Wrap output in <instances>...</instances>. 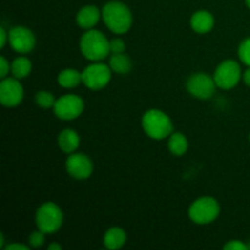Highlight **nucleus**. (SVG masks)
Instances as JSON below:
<instances>
[{"label":"nucleus","mask_w":250,"mask_h":250,"mask_svg":"<svg viewBox=\"0 0 250 250\" xmlns=\"http://www.w3.org/2000/svg\"><path fill=\"white\" fill-rule=\"evenodd\" d=\"M80 48L87 60L102 61L107 58L110 53V42L104 33L97 29H88L80 41Z\"/></svg>","instance_id":"2"},{"label":"nucleus","mask_w":250,"mask_h":250,"mask_svg":"<svg viewBox=\"0 0 250 250\" xmlns=\"http://www.w3.org/2000/svg\"><path fill=\"white\" fill-rule=\"evenodd\" d=\"M249 141H250V134H249Z\"/></svg>","instance_id":"32"},{"label":"nucleus","mask_w":250,"mask_h":250,"mask_svg":"<svg viewBox=\"0 0 250 250\" xmlns=\"http://www.w3.org/2000/svg\"><path fill=\"white\" fill-rule=\"evenodd\" d=\"M242 77V70L238 62L225 60L216 67L214 73L215 83L221 89H232L238 84Z\"/></svg>","instance_id":"8"},{"label":"nucleus","mask_w":250,"mask_h":250,"mask_svg":"<svg viewBox=\"0 0 250 250\" xmlns=\"http://www.w3.org/2000/svg\"><path fill=\"white\" fill-rule=\"evenodd\" d=\"M127 241L126 232L121 227H111L104 234V246L110 250H116L122 248Z\"/></svg>","instance_id":"16"},{"label":"nucleus","mask_w":250,"mask_h":250,"mask_svg":"<svg viewBox=\"0 0 250 250\" xmlns=\"http://www.w3.org/2000/svg\"><path fill=\"white\" fill-rule=\"evenodd\" d=\"M32 71V62L26 56H19L11 63V73L17 80L26 78Z\"/></svg>","instance_id":"20"},{"label":"nucleus","mask_w":250,"mask_h":250,"mask_svg":"<svg viewBox=\"0 0 250 250\" xmlns=\"http://www.w3.org/2000/svg\"><path fill=\"white\" fill-rule=\"evenodd\" d=\"M109 66L112 72L119 75H127L132 70V60L125 53L112 54L109 60Z\"/></svg>","instance_id":"18"},{"label":"nucleus","mask_w":250,"mask_h":250,"mask_svg":"<svg viewBox=\"0 0 250 250\" xmlns=\"http://www.w3.org/2000/svg\"><path fill=\"white\" fill-rule=\"evenodd\" d=\"M188 93L197 99H209L215 94L216 83H215L214 76H209L208 73L198 72L193 73L186 83Z\"/></svg>","instance_id":"9"},{"label":"nucleus","mask_w":250,"mask_h":250,"mask_svg":"<svg viewBox=\"0 0 250 250\" xmlns=\"http://www.w3.org/2000/svg\"><path fill=\"white\" fill-rule=\"evenodd\" d=\"M34 100H36V104L39 107H42V109H50V107H54L56 102L54 95L50 92H46V90H41V92L37 93L36 97H34Z\"/></svg>","instance_id":"21"},{"label":"nucleus","mask_w":250,"mask_h":250,"mask_svg":"<svg viewBox=\"0 0 250 250\" xmlns=\"http://www.w3.org/2000/svg\"><path fill=\"white\" fill-rule=\"evenodd\" d=\"M54 114L63 121H71L82 115L84 110V102L75 94H66L56 99L54 105Z\"/></svg>","instance_id":"7"},{"label":"nucleus","mask_w":250,"mask_h":250,"mask_svg":"<svg viewBox=\"0 0 250 250\" xmlns=\"http://www.w3.org/2000/svg\"><path fill=\"white\" fill-rule=\"evenodd\" d=\"M5 249L6 250H28V247L27 246H23V244H19V243H12V244H9V246L5 247Z\"/></svg>","instance_id":"28"},{"label":"nucleus","mask_w":250,"mask_h":250,"mask_svg":"<svg viewBox=\"0 0 250 250\" xmlns=\"http://www.w3.org/2000/svg\"><path fill=\"white\" fill-rule=\"evenodd\" d=\"M215 19L209 11L200 10V11L194 12L190 19V27L194 32L200 34L208 33L214 28Z\"/></svg>","instance_id":"14"},{"label":"nucleus","mask_w":250,"mask_h":250,"mask_svg":"<svg viewBox=\"0 0 250 250\" xmlns=\"http://www.w3.org/2000/svg\"><path fill=\"white\" fill-rule=\"evenodd\" d=\"M126 50V44L121 38H114L110 41V53L120 54L125 53Z\"/></svg>","instance_id":"24"},{"label":"nucleus","mask_w":250,"mask_h":250,"mask_svg":"<svg viewBox=\"0 0 250 250\" xmlns=\"http://www.w3.org/2000/svg\"><path fill=\"white\" fill-rule=\"evenodd\" d=\"M100 16L102 14L95 5H85L77 12L76 22L81 28L92 29L99 22Z\"/></svg>","instance_id":"13"},{"label":"nucleus","mask_w":250,"mask_h":250,"mask_svg":"<svg viewBox=\"0 0 250 250\" xmlns=\"http://www.w3.org/2000/svg\"><path fill=\"white\" fill-rule=\"evenodd\" d=\"M243 80H244V83H246L248 87H250V67L246 71V72H244Z\"/></svg>","instance_id":"29"},{"label":"nucleus","mask_w":250,"mask_h":250,"mask_svg":"<svg viewBox=\"0 0 250 250\" xmlns=\"http://www.w3.org/2000/svg\"><path fill=\"white\" fill-rule=\"evenodd\" d=\"M63 215L60 208L53 202H46L36 212V225L45 234L56 233L61 229Z\"/></svg>","instance_id":"4"},{"label":"nucleus","mask_w":250,"mask_h":250,"mask_svg":"<svg viewBox=\"0 0 250 250\" xmlns=\"http://www.w3.org/2000/svg\"><path fill=\"white\" fill-rule=\"evenodd\" d=\"M238 56L242 62L250 67V38L244 39L238 48Z\"/></svg>","instance_id":"22"},{"label":"nucleus","mask_w":250,"mask_h":250,"mask_svg":"<svg viewBox=\"0 0 250 250\" xmlns=\"http://www.w3.org/2000/svg\"><path fill=\"white\" fill-rule=\"evenodd\" d=\"M81 82H82V72H78L75 68H66L58 76V83L66 89L76 88Z\"/></svg>","instance_id":"19"},{"label":"nucleus","mask_w":250,"mask_h":250,"mask_svg":"<svg viewBox=\"0 0 250 250\" xmlns=\"http://www.w3.org/2000/svg\"><path fill=\"white\" fill-rule=\"evenodd\" d=\"M102 17L107 28L115 34L128 32L133 22L131 10L121 1H110L105 4L102 10Z\"/></svg>","instance_id":"1"},{"label":"nucleus","mask_w":250,"mask_h":250,"mask_svg":"<svg viewBox=\"0 0 250 250\" xmlns=\"http://www.w3.org/2000/svg\"><path fill=\"white\" fill-rule=\"evenodd\" d=\"M142 127L146 136L156 141L167 138L173 132V125L170 117L158 109H151L144 112L142 117Z\"/></svg>","instance_id":"3"},{"label":"nucleus","mask_w":250,"mask_h":250,"mask_svg":"<svg viewBox=\"0 0 250 250\" xmlns=\"http://www.w3.org/2000/svg\"><path fill=\"white\" fill-rule=\"evenodd\" d=\"M220 211V204L215 198L202 197L192 203L188 215L194 224L209 225L219 217Z\"/></svg>","instance_id":"5"},{"label":"nucleus","mask_w":250,"mask_h":250,"mask_svg":"<svg viewBox=\"0 0 250 250\" xmlns=\"http://www.w3.org/2000/svg\"><path fill=\"white\" fill-rule=\"evenodd\" d=\"M246 2H247V5H248V7L250 9V0H246Z\"/></svg>","instance_id":"31"},{"label":"nucleus","mask_w":250,"mask_h":250,"mask_svg":"<svg viewBox=\"0 0 250 250\" xmlns=\"http://www.w3.org/2000/svg\"><path fill=\"white\" fill-rule=\"evenodd\" d=\"M28 242L29 246H31L32 248H39V247L43 246L44 242H45V233H44L43 231H41V229L32 232L31 236H29L28 238Z\"/></svg>","instance_id":"23"},{"label":"nucleus","mask_w":250,"mask_h":250,"mask_svg":"<svg viewBox=\"0 0 250 250\" xmlns=\"http://www.w3.org/2000/svg\"><path fill=\"white\" fill-rule=\"evenodd\" d=\"M66 171L71 177L75 180H87L92 176L94 166L92 160L87 155L81 153L68 154V158L66 160Z\"/></svg>","instance_id":"10"},{"label":"nucleus","mask_w":250,"mask_h":250,"mask_svg":"<svg viewBox=\"0 0 250 250\" xmlns=\"http://www.w3.org/2000/svg\"><path fill=\"white\" fill-rule=\"evenodd\" d=\"M80 136L75 129L66 128L59 133L58 146L65 154H72L80 146Z\"/></svg>","instance_id":"15"},{"label":"nucleus","mask_w":250,"mask_h":250,"mask_svg":"<svg viewBox=\"0 0 250 250\" xmlns=\"http://www.w3.org/2000/svg\"><path fill=\"white\" fill-rule=\"evenodd\" d=\"M188 139L181 132H172L170 137H168L167 148L170 153L175 156H182L187 153L188 150Z\"/></svg>","instance_id":"17"},{"label":"nucleus","mask_w":250,"mask_h":250,"mask_svg":"<svg viewBox=\"0 0 250 250\" xmlns=\"http://www.w3.org/2000/svg\"><path fill=\"white\" fill-rule=\"evenodd\" d=\"M7 41H9V33H7L4 27H1L0 28V48H4L6 45Z\"/></svg>","instance_id":"27"},{"label":"nucleus","mask_w":250,"mask_h":250,"mask_svg":"<svg viewBox=\"0 0 250 250\" xmlns=\"http://www.w3.org/2000/svg\"><path fill=\"white\" fill-rule=\"evenodd\" d=\"M111 68L109 65L94 62L87 66L82 72V83L92 90H100L111 81Z\"/></svg>","instance_id":"6"},{"label":"nucleus","mask_w":250,"mask_h":250,"mask_svg":"<svg viewBox=\"0 0 250 250\" xmlns=\"http://www.w3.org/2000/svg\"><path fill=\"white\" fill-rule=\"evenodd\" d=\"M10 71H11V65L7 62V60L4 56H1V58H0V78H1V80L6 78L7 73H9Z\"/></svg>","instance_id":"26"},{"label":"nucleus","mask_w":250,"mask_h":250,"mask_svg":"<svg viewBox=\"0 0 250 250\" xmlns=\"http://www.w3.org/2000/svg\"><path fill=\"white\" fill-rule=\"evenodd\" d=\"M48 249L49 250H61V249H62V247H61L60 244H58V243H53V244H50V246L48 247Z\"/></svg>","instance_id":"30"},{"label":"nucleus","mask_w":250,"mask_h":250,"mask_svg":"<svg viewBox=\"0 0 250 250\" xmlns=\"http://www.w3.org/2000/svg\"><path fill=\"white\" fill-rule=\"evenodd\" d=\"M9 43L16 53L28 54L36 46V37L27 27L16 26L10 29Z\"/></svg>","instance_id":"12"},{"label":"nucleus","mask_w":250,"mask_h":250,"mask_svg":"<svg viewBox=\"0 0 250 250\" xmlns=\"http://www.w3.org/2000/svg\"><path fill=\"white\" fill-rule=\"evenodd\" d=\"M225 250H247L248 249V246L244 244L243 242L241 241H229V243L224 246Z\"/></svg>","instance_id":"25"},{"label":"nucleus","mask_w":250,"mask_h":250,"mask_svg":"<svg viewBox=\"0 0 250 250\" xmlns=\"http://www.w3.org/2000/svg\"><path fill=\"white\" fill-rule=\"evenodd\" d=\"M23 87L17 78H4L0 82V103L5 107H15L23 100Z\"/></svg>","instance_id":"11"}]
</instances>
